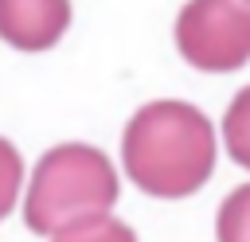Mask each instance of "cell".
I'll list each match as a JSON object with an SVG mask.
<instances>
[{"mask_svg":"<svg viewBox=\"0 0 250 242\" xmlns=\"http://www.w3.org/2000/svg\"><path fill=\"white\" fill-rule=\"evenodd\" d=\"M121 164L145 195L184 199L215 172V129L188 101H148L125 125Z\"/></svg>","mask_w":250,"mask_h":242,"instance_id":"cell-1","label":"cell"},{"mask_svg":"<svg viewBox=\"0 0 250 242\" xmlns=\"http://www.w3.org/2000/svg\"><path fill=\"white\" fill-rule=\"evenodd\" d=\"M20 183H23V160H20L16 144L0 137V219H4V215L16 207Z\"/></svg>","mask_w":250,"mask_h":242,"instance_id":"cell-8","label":"cell"},{"mask_svg":"<svg viewBox=\"0 0 250 242\" xmlns=\"http://www.w3.org/2000/svg\"><path fill=\"white\" fill-rule=\"evenodd\" d=\"M70 27V0H0V39L20 51H47Z\"/></svg>","mask_w":250,"mask_h":242,"instance_id":"cell-4","label":"cell"},{"mask_svg":"<svg viewBox=\"0 0 250 242\" xmlns=\"http://www.w3.org/2000/svg\"><path fill=\"white\" fill-rule=\"evenodd\" d=\"M215 238L219 242H250V183L234 187L215 219Z\"/></svg>","mask_w":250,"mask_h":242,"instance_id":"cell-6","label":"cell"},{"mask_svg":"<svg viewBox=\"0 0 250 242\" xmlns=\"http://www.w3.org/2000/svg\"><path fill=\"white\" fill-rule=\"evenodd\" d=\"M180 55L207 74L250 62V0H188L176 16Z\"/></svg>","mask_w":250,"mask_h":242,"instance_id":"cell-3","label":"cell"},{"mask_svg":"<svg viewBox=\"0 0 250 242\" xmlns=\"http://www.w3.org/2000/svg\"><path fill=\"white\" fill-rule=\"evenodd\" d=\"M51 242H137L133 226H125L113 215H94L86 222H74L59 234H51Z\"/></svg>","mask_w":250,"mask_h":242,"instance_id":"cell-7","label":"cell"},{"mask_svg":"<svg viewBox=\"0 0 250 242\" xmlns=\"http://www.w3.org/2000/svg\"><path fill=\"white\" fill-rule=\"evenodd\" d=\"M117 203V172L94 144H55L31 172L23 219L35 234H59Z\"/></svg>","mask_w":250,"mask_h":242,"instance_id":"cell-2","label":"cell"},{"mask_svg":"<svg viewBox=\"0 0 250 242\" xmlns=\"http://www.w3.org/2000/svg\"><path fill=\"white\" fill-rule=\"evenodd\" d=\"M223 141L234 164H242L250 172V86L234 94V101L223 113Z\"/></svg>","mask_w":250,"mask_h":242,"instance_id":"cell-5","label":"cell"}]
</instances>
